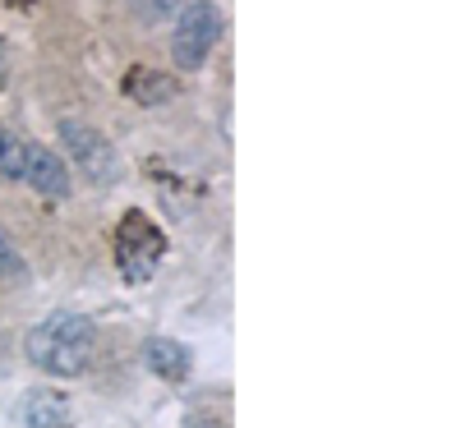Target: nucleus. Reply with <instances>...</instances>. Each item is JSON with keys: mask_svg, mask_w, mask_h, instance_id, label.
<instances>
[{"mask_svg": "<svg viewBox=\"0 0 461 428\" xmlns=\"http://www.w3.org/2000/svg\"><path fill=\"white\" fill-rule=\"evenodd\" d=\"M23 355H28L32 369H42V373L79 378V373H88V364L97 355V327H93V318L60 308V314L42 318V323L28 332Z\"/></svg>", "mask_w": 461, "mask_h": 428, "instance_id": "nucleus-1", "label": "nucleus"}, {"mask_svg": "<svg viewBox=\"0 0 461 428\" xmlns=\"http://www.w3.org/2000/svg\"><path fill=\"white\" fill-rule=\"evenodd\" d=\"M162 254H167V236L148 221V212L130 208L121 217V226H115V267H121V277L130 286L152 281V272H158Z\"/></svg>", "mask_w": 461, "mask_h": 428, "instance_id": "nucleus-2", "label": "nucleus"}, {"mask_svg": "<svg viewBox=\"0 0 461 428\" xmlns=\"http://www.w3.org/2000/svg\"><path fill=\"white\" fill-rule=\"evenodd\" d=\"M221 28H226V19H221V10L212 5V0H189V5L176 14V37H171L176 69H185V74L203 69L212 47L221 42Z\"/></svg>", "mask_w": 461, "mask_h": 428, "instance_id": "nucleus-3", "label": "nucleus"}, {"mask_svg": "<svg viewBox=\"0 0 461 428\" xmlns=\"http://www.w3.org/2000/svg\"><path fill=\"white\" fill-rule=\"evenodd\" d=\"M56 134L69 147L74 166H79L93 184H115V175H121V157H115V147H111V138L102 129H93L84 120H60Z\"/></svg>", "mask_w": 461, "mask_h": 428, "instance_id": "nucleus-4", "label": "nucleus"}, {"mask_svg": "<svg viewBox=\"0 0 461 428\" xmlns=\"http://www.w3.org/2000/svg\"><path fill=\"white\" fill-rule=\"evenodd\" d=\"M23 180H28V189L42 193V199H65L69 193V171H65V162L56 157L51 147H28Z\"/></svg>", "mask_w": 461, "mask_h": 428, "instance_id": "nucleus-5", "label": "nucleus"}, {"mask_svg": "<svg viewBox=\"0 0 461 428\" xmlns=\"http://www.w3.org/2000/svg\"><path fill=\"white\" fill-rule=\"evenodd\" d=\"M143 364H148V373H158L162 382H185L194 355H189L180 341H171V336H148L143 341Z\"/></svg>", "mask_w": 461, "mask_h": 428, "instance_id": "nucleus-6", "label": "nucleus"}, {"mask_svg": "<svg viewBox=\"0 0 461 428\" xmlns=\"http://www.w3.org/2000/svg\"><path fill=\"white\" fill-rule=\"evenodd\" d=\"M19 424L23 428H69V401L51 387H37L19 401Z\"/></svg>", "mask_w": 461, "mask_h": 428, "instance_id": "nucleus-7", "label": "nucleus"}, {"mask_svg": "<svg viewBox=\"0 0 461 428\" xmlns=\"http://www.w3.org/2000/svg\"><path fill=\"white\" fill-rule=\"evenodd\" d=\"M130 97L134 102H143V106H158V102H167L171 93H176V84L171 79H162L158 69H130Z\"/></svg>", "mask_w": 461, "mask_h": 428, "instance_id": "nucleus-8", "label": "nucleus"}, {"mask_svg": "<svg viewBox=\"0 0 461 428\" xmlns=\"http://www.w3.org/2000/svg\"><path fill=\"white\" fill-rule=\"evenodd\" d=\"M23 166H28V143H19L14 134H0V175L23 180Z\"/></svg>", "mask_w": 461, "mask_h": 428, "instance_id": "nucleus-9", "label": "nucleus"}, {"mask_svg": "<svg viewBox=\"0 0 461 428\" xmlns=\"http://www.w3.org/2000/svg\"><path fill=\"white\" fill-rule=\"evenodd\" d=\"M130 10L143 23H162V19H171V14L185 10V0H130Z\"/></svg>", "mask_w": 461, "mask_h": 428, "instance_id": "nucleus-10", "label": "nucleus"}, {"mask_svg": "<svg viewBox=\"0 0 461 428\" xmlns=\"http://www.w3.org/2000/svg\"><path fill=\"white\" fill-rule=\"evenodd\" d=\"M14 267H19V254H14L10 236H5V230H0V277H5V272H14Z\"/></svg>", "mask_w": 461, "mask_h": 428, "instance_id": "nucleus-11", "label": "nucleus"}, {"mask_svg": "<svg viewBox=\"0 0 461 428\" xmlns=\"http://www.w3.org/2000/svg\"><path fill=\"white\" fill-rule=\"evenodd\" d=\"M0 88H5V42H0Z\"/></svg>", "mask_w": 461, "mask_h": 428, "instance_id": "nucleus-12", "label": "nucleus"}]
</instances>
